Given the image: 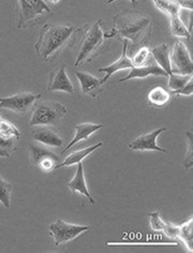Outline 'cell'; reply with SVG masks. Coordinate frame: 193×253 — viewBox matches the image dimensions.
Wrapping results in <instances>:
<instances>
[{"instance_id": "1", "label": "cell", "mask_w": 193, "mask_h": 253, "mask_svg": "<svg viewBox=\"0 0 193 253\" xmlns=\"http://www.w3.org/2000/svg\"><path fill=\"white\" fill-rule=\"evenodd\" d=\"M153 24L151 18L141 12H122L113 18V27L105 38L123 37L135 45L146 42L151 37Z\"/></svg>"}, {"instance_id": "2", "label": "cell", "mask_w": 193, "mask_h": 253, "mask_svg": "<svg viewBox=\"0 0 193 253\" xmlns=\"http://www.w3.org/2000/svg\"><path fill=\"white\" fill-rule=\"evenodd\" d=\"M77 31V28L72 24L64 25V26L45 24L36 43L35 48L37 54L42 60H47L61 47H64Z\"/></svg>"}, {"instance_id": "3", "label": "cell", "mask_w": 193, "mask_h": 253, "mask_svg": "<svg viewBox=\"0 0 193 253\" xmlns=\"http://www.w3.org/2000/svg\"><path fill=\"white\" fill-rule=\"evenodd\" d=\"M102 21L99 20L93 25H86L84 27L85 33L79 43V53L74 66L77 67L82 62H90L101 53V49L104 45L105 37L101 28Z\"/></svg>"}, {"instance_id": "4", "label": "cell", "mask_w": 193, "mask_h": 253, "mask_svg": "<svg viewBox=\"0 0 193 253\" xmlns=\"http://www.w3.org/2000/svg\"><path fill=\"white\" fill-rule=\"evenodd\" d=\"M16 11L18 15L17 27L20 29L36 26L52 14L44 0H20L17 1Z\"/></svg>"}, {"instance_id": "5", "label": "cell", "mask_w": 193, "mask_h": 253, "mask_svg": "<svg viewBox=\"0 0 193 253\" xmlns=\"http://www.w3.org/2000/svg\"><path fill=\"white\" fill-rule=\"evenodd\" d=\"M67 109L64 104L55 101H38L34 104V112L29 125L33 126H53L61 122L66 116Z\"/></svg>"}, {"instance_id": "6", "label": "cell", "mask_w": 193, "mask_h": 253, "mask_svg": "<svg viewBox=\"0 0 193 253\" xmlns=\"http://www.w3.org/2000/svg\"><path fill=\"white\" fill-rule=\"evenodd\" d=\"M90 225H77L70 224L60 219L56 220V222L49 224L48 229L55 240V246L59 247L60 245L70 242V240L78 237L80 234L91 230Z\"/></svg>"}, {"instance_id": "7", "label": "cell", "mask_w": 193, "mask_h": 253, "mask_svg": "<svg viewBox=\"0 0 193 253\" xmlns=\"http://www.w3.org/2000/svg\"><path fill=\"white\" fill-rule=\"evenodd\" d=\"M170 60L172 74L192 75L193 62L188 48L182 41H176Z\"/></svg>"}, {"instance_id": "8", "label": "cell", "mask_w": 193, "mask_h": 253, "mask_svg": "<svg viewBox=\"0 0 193 253\" xmlns=\"http://www.w3.org/2000/svg\"><path fill=\"white\" fill-rule=\"evenodd\" d=\"M41 97V93L34 92H21L5 98L0 97V109H5L18 114L26 113Z\"/></svg>"}, {"instance_id": "9", "label": "cell", "mask_w": 193, "mask_h": 253, "mask_svg": "<svg viewBox=\"0 0 193 253\" xmlns=\"http://www.w3.org/2000/svg\"><path fill=\"white\" fill-rule=\"evenodd\" d=\"M29 150L31 162L36 168L45 170V172H49L57 166L56 162L59 161V157L46 147L40 146V145L37 144H30Z\"/></svg>"}, {"instance_id": "10", "label": "cell", "mask_w": 193, "mask_h": 253, "mask_svg": "<svg viewBox=\"0 0 193 253\" xmlns=\"http://www.w3.org/2000/svg\"><path fill=\"white\" fill-rule=\"evenodd\" d=\"M166 130L167 128H159L157 130L148 132V133L142 134L129 144V148L132 150H138V151L155 150V151H159V153L169 154V150L158 146L157 144V137Z\"/></svg>"}, {"instance_id": "11", "label": "cell", "mask_w": 193, "mask_h": 253, "mask_svg": "<svg viewBox=\"0 0 193 253\" xmlns=\"http://www.w3.org/2000/svg\"><path fill=\"white\" fill-rule=\"evenodd\" d=\"M47 91H65L70 94L74 92L73 85L66 73V66H62L59 70H56L49 75Z\"/></svg>"}, {"instance_id": "12", "label": "cell", "mask_w": 193, "mask_h": 253, "mask_svg": "<svg viewBox=\"0 0 193 253\" xmlns=\"http://www.w3.org/2000/svg\"><path fill=\"white\" fill-rule=\"evenodd\" d=\"M33 138L36 142H39L49 147H61L64 145V140L58 132L45 126L35 129L33 131Z\"/></svg>"}, {"instance_id": "13", "label": "cell", "mask_w": 193, "mask_h": 253, "mask_svg": "<svg viewBox=\"0 0 193 253\" xmlns=\"http://www.w3.org/2000/svg\"><path fill=\"white\" fill-rule=\"evenodd\" d=\"M76 75L79 81L83 93L87 94V96H89L90 98H96L102 91V84L100 79L93 77V75L89 73L79 71H77Z\"/></svg>"}, {"instance_id": "14", "label": "cell", "mask_w": 193, "mask_h": 253, "mask_svg": "<svg viewBox=\"0 0 193 253\" xmlns=\"http://www.w3.org/2000/svg\"><path fill=\"white\" fill-rule=\"evenodd\" d=\"M127 46H128L127 40H123L122 54L120 56V58H118V60H116L114 63H112V65H110L108 67L99 69V70H98L99 72L107 73V75H105V77L103 78V80H101V84H104L105 82H107L115 72L120 71V70H124V69H132L133 68L131 59H130L129 57L127 56Z\"/></svg>"}, {"instance_id": "15", "label": "cell", "mask_w": 193, "mask_h": 253, "mask_svg": "<svg viewBox=\"0 0 193 253\" xmlns=\"http://www.w3.org/2000/svg\"><path fill=\"white\" fill-rule=\"evenodd\" d=\"M102 125H96V124H91V123H83V124H78L76 125V128L77 132H76V135H74L73 140L67 145L66 148L62 151V154L67 153V150H69L72 146L74 145L77 144L80 141H85L88 138L91 134L95 133L98 130H101L102 129Z\"/></svg>"}, {"instance_id": "16", "label": "cell", "mask_w": 193, "mask_h": 253, "mask_svg": "<svg viewBox=\"0 0 193 253\" xmlns=\"http://www.w3.org/2000/svg\"><path fill=\"white\" fill-rule=\"evenodd\" d=\"M148 75H154V77H169L163 69H161L158 65L133 67L128 77L121 79L119 81V83H123V82H127L132 79H144L147 78Z\"/></svg>"}, {"instance_id": "17", "label": "cell", "mask_w": 193, "mask_h": 253, "mask_svg": "<svg viewBox=\"0 0 193 253\" xmlns=\"http://www.w3.org/2000/svg\"><path fill=\"white\" fill-rule=\"evenodd\" d=\"M68 187L70 188L72 192H79L80 194L85 195V197L89 200L90 204H95V200L90 195L88 189H87L86 185V180H85V176H84V168H83V163L79 162L77 163V170L76 173V176L73 177V179L68 183Z\"/></svg>"}, {"instance_id": "18", "label": "cell", "mask_w": 193, "mask_h": 253, "mask_svg": "<svg viewBox=\"0 0 193 253\" xmlns=\"http://www.w3.org/2000/svg\"><path fill=\"white\" fill-rule=\"evenodd\" d=\"M151 54L154 56V60L157 61V65L163 69L167 75L172 74L171 72V60H170V49L166 43H162L160 45L151 49Z\"/></svg>"}, {"instance_id": "19", "label": "cell", "mask_w": 193, "mask_h": 253, "mask_svg": "<svg viewBox=\"0 0 193 253\" xmlns=\"http://www.w3.org/2000/svg\"><path fill=\"white\" fill-rule=\"evenodd\" d=\"M118 245H170L177 246L178 242L176 239L172 238H153V239H120L115 240V242H108L107 246H118Z\"/></svg>"}, {"instance_id": "20", "label": "cell", "mask_w": 193, "mask_h": 253, "mask_svg": "<svg viewBox=\"0 0 193 253\" xmlns=\"http://www.w3.org/2000/svg\"><path fill=\"white\" fill-rule=\"evenodd\" d=\"M103 145V143H97L96 145H93V146H90L88 148H85L82 150H78V151H74L73 154H71L69 157L66 158V160L64 162H61L60 164H57V166L55 167L56 169H61V168H65V167H70V166H74V164H77L79 162H82L85 158L90 155L91 153H93L96 149H98L99 147H101Z\"/></svg>"}, {"instance_id": "21", "label": "cell", "mask_w": 193, "mask_h": 253, "mask_svg": "<svg viewBox=\"0 0 193 253\" xmlns=\"http://www.w3.org/2000/svg\"><path fill=\"white\" fill-rule=\"evenodd\" d=\"M170 92L160 86L153 88L147 96L148 103L155 107H163L170 102Z\"/></svg>"}, {"instance_id": "22", "label": "cell", "mask_w": 193, "mask_h": 253, "mask_svg": "<svg viewBox=\"0 0 193 253\" xmlns=\"http://www.w3.org/2000/svg\"><path fill=\"white\" fill-rule=\"evenodd\" d=\"M154 3L155 4L159 10L163 11L164 13L171 17L178 16L179 10H180V4L176 0H171V1H167V0H154Z\"/></svg>"}, {"instance_id": "23", "label": "cell", "mask_w": 193, "mask_h": 253, "mask_svg": "<svg viewBox=\"0 0 193 253\" xmlns=\"http://www.w3.org/2000/svg\"><path fill=\"white\" fill-rule=\"evenodd\" d=\"M192 75H178V74H171L169 77V88L171 92L177 93L189 83V81L192 80Z\"/></svg>"}, {"instance_id": "24", "label": "cell", "mask_w": 193, "mask_h": 253, "mask_svg": "<svg viewBox=\"0 0 193 253\" xmlns=\"http://www.w3.org/2000/svg\"><path fill=\"white\" fill-rule=\"evenodd\" d=\"M171 34L174 37H183L187 38L188 40H191V33L187 29L186 25L183 23V21L180 20L179 15L178 16H174L171 17Z\"/></svg>"}, {"instance_id": "25", "label": "cell", "mask_w": 193, "mask_h": 253, "mask_svg": "<svg viewBox=\"0 0 193 253\" xmlns=\"http://www.w3.org/2000/svg\"><path fill=\"white\" fill-rule=\"evenodd\" d=\"M0 135L7 138L15 137L18 140L21 137V132L13 124L0 116Z\"/></svg>"}, {"instance_id": "26", "label": "cell", "mask_w": 193, "mask_h": 253, "mask_svg": "<svg viewBox=\"0 0 193 253\" xmlns=\"http://www.w3.org/2000/svg\"><path fill=\"white\" fill-rule=\"evenodd\" d=\"M192 219L186 221L183 224H180V234H179V238H182L185 244L188 247L189 250L192 252L193 251V231H192Z\"/></svg>"}, {"instance_id": "27", "label": "cell", "mask_w": 193, "mask_h": 253, "mask_svg": "<svg viewBox=\"0 0 193 253\" xmlns=\"http://www.w3.org/2000/svg\"><path fill=\"white\" fill-rule=\"evenodd\" d=\"M16 141L15 137L7 138L0 135V157L10 158L16 150Z\"/></svg>"}, {"instance_id": "28", "label": "cell", "mask_w": 193, "mask_h": 253, "mask_svg": "<svg viewBox=\"0 0 193 253\" xmlns=\"http://www.w3.org/2000/svg\"><path fill=\"white\" fill-rule=\"evenodd\" d=\"M11 192H12L11 183L0 177V203H1L5 208L10 207Z\"/></svg>"}, {"instance_id": "29", "label": "cell", "mask_w": 193, "mask_h": 253, "mask_svg": "<svg viewBox=\"0 0 193 253\" xmlns=\"http://www.w3.org/2000/svg\"><path fill=\"white\" fill-rule=\"evenodd\" d=\"M187 136V145H188V149H187V155L184 161V168L186 169H189L193 166V135L192 130H188L186 133Z\"/></svg>"}, {"instance_id": "30", "label": "cell", "mask_w": 193, "mask_h": 253, "mask_svg": "<svg viewBox=\"0 0 193 253\" xmlns=\"http://www.w3.org/2000/svg\"><path fill=\"white\" fill-rule=\"evenodd\" d=\"M149 55H151V49L148 47L144 46L140 48V50L136 53L133 57V59L131 60L133 67H142L144 66V63L148 60Z\"/></svg>"}, {"instance_id": "31", "label": "cell", "mask_w": 193, "mask_h": 253, "mask_svg": "<svg viewBox=\"0 0 193 253\" xmlns=\"http://www.w3.org/2000/svg\"><path fill=\"white\" fill-rule=\"evenodd\" d=\"M149 217H151V225H152L154 230L163 231L166 223L164 222V221L161 220V218L159 216V211L151 212V213H149Z\"/></svg>"}, {"instance_id": "32", "label": "cell", "mask_w": 193, "mask_h": 253, "mask_svg": "<svg viewBox=\"0 0 193 253\" xmlns=\"http://www.w3.org/2000/svg\"><path fill=\"white\" fill-rule=\"evenodd\" d=\"M193 92V79L189 81V83L187 84L182 90L176 93V96H191Z\"/></svg>"}, {"instance_id": "33", "label": "cell", "mask_w": 193, "mask_h": 253, "mask_svg": "<svg viewBox=\"0 0 193 253\" xmlns=\"http://www.w3.org/2000/svg\"><path fill=\"white\" fill-rule=\"evenodd\" d=\"M180 7L182 8H186V9H189L192 10L193 9V2L192 1H178Z\"/></svg>"}]
</instances>
